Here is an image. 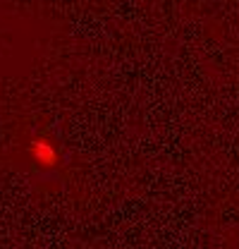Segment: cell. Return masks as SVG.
I'll use <instances>...</instances> for the list:
<instances>
[{"label": "cell", "mask_w": 239, "mask_h": 249, "mask_svg": "<svg viewBox=\"0 0 239 249\" xmlns=\"http://www.w3.org/2000/svg\"><path fill=\"white\" fill-rule=\"evenodd\" d=\"M31 151H34V158H36L38 163H43V165H53V163H55V149H53V144H48L46 139H36V142L31 144Z\"/></svg>", "instance_id": "obj_1"}]
</instances>
